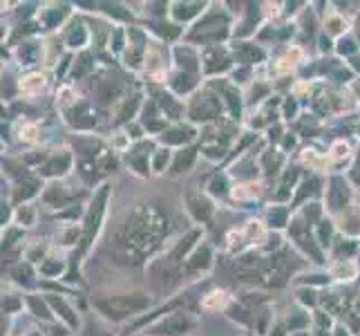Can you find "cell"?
Here are the masks:
<instances>
[{"label":"cell","instance_id":"52a82bcc","mask_svg":"<svg viewBox=\"0 0 360 336\" xmlns=\"http://www.w3.org/2000/svg\"><path fill=\"white\" fill-rule=\"evenodd\" d=\"M68 166H70V157L65 155L60 161H58V159H54L52 164H47L45 173H47V175H56V173L60 175V173H65V170H68Z\"/></svg>","mask_w":360,"mask_h":336},{"label":"cell","instance_id":"277c9868","mask_svg":"<svg viewBox=\"0 0 360 336\" xmlns=\"http://www.w3.org/2000/svg\"><path fill=\"white\" fill-rule=\"evenodd\" d=\"M188 206H191L193 216H195L197 220H208L210 211H213L210 202L206 200V197H202V195H188Z\"/></svg>","mask_w":360,"mask_h":336},{"label":"cell","instance_id":"6da1fadb","mask_svg":"<svg viewBox=\"0 0 360 336\" xmlns=\"http://www.w3.org/2000/svg\"><path fill=\"white\" fill-rule=\"evenodd\" d=\"M150 305V298L143 294H126V296H105L96 301V309L108 318L121 321L126 316H132L136 312H141Z\"/></svg>","mask_w":360,"mask_h":336},{"label":"cell","instance_id":"7a4b0ae2","mask_svg":"<svg viewBox=\"0 0 360 336\" xmlns=\"http://www.w3.org/2000/svg\"><path fill=\"white\" fill-rule=\"evenodd\" d=\"M191 328H193V318H191L188 314H172L170 318L161 321L153 332H155V334L177 336V334H186Z\"/></svg>","mask_w":360,"mask_h":336},{"label":"cell","instance_id":"9c48e42d","mask_svg":"<svg viewBox=\"0 0 360 336\" xmlns=\"http://www.w3.org/2000/svg\"><path fill=\"white\" fill-rule=\"evenodd\" d=\"M224 180H215L213 182V193H219V195H224Z\"/></svg>","mask_w":360,"mask_h":336},{"label":"cell","instance_id":"ba28073f","mask_svg":"<svg viewBox=\"0 0 360 336\" xmlns=\"http://www.w3.org/2000/svg\"><path fill=\"white\" fill-rule=\"evenodd\" d=\"M193 159H195V153L193 151H186V155H179L177 164H175V173H179L181 168H188L193 164Z\"/></svg>","mask_w":360,"mask_h":336},{"label":"cell","instance_id":"5b68a950","mask_svg":"<svg viewBox=\"0 0 360 336\" xmlns=\"http://www.w3.org/2000/svg\"><path fill=\"white\" fill-rule=\"evenodd\" d=\"M347 200H349V191H347V186H345L340 180H333V186H331V191H329L331 209H340V206H345Z\"/></svg>","mask_w":360,"mask_h":336},{"label":"cell","instance_id":"3957f363","mask_svg":"<svg viewBox=\"0 0 360 336\" xmlns=\"http://www.w3.org/2000/svg\"><path fill=\"white\" fill-rule=\"evenodd\" d=\"M105 195L108 191L103 189L101 193L96 195V200L92 204V211H90V218H88V224H85V235H83V249L88 247L94 238V233L98 229V222H101V213H103V202H105Z\"/></svg>","mask_w":360,"mask_h":336},{"label":"cell","instance_id":"8992f818","mask_svg":"<svg viewBox=\"0 0 360 336\" xmlns=\"http://www.w3.org/2000/svg\"><path fill=\"white\" fill-rule=\"evenodd\" d=\"M175 7H177V9H175V16H177L179 20H188L191 16H195L197 11L202 9V5H200V3H193V5L186 3V5H175Z\"/></svg>","mask_w":360,"mask_h":336}]
</instances>
